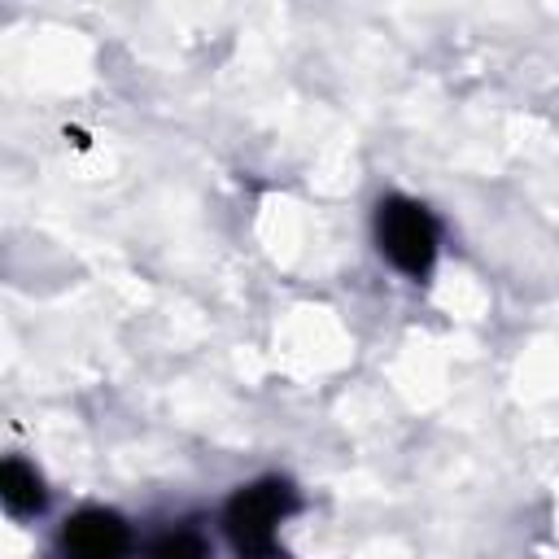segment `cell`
<instances>
[{"instance_id": "obj_1", "label": "cell", "mask_w": 559, "mask_h": 559, "mask_svg": "<svg viewBox=\"0 0 559 559\" xmlns=\"http://www.w3.org/2000/svg\"><path fill=\"white\" fill-rule=\"evenodd\" d=\"M301 511V489L280 476H253L223 502L218 528L236 559H284V524Z\"/></svg>"}, {"instance_id": "obj_2", "label": "cell", "mask_w": 559, "mask_h": 559, "mask_svg": "<svg viewBox=\"0 0 559 559\" xmlns=\"http://www.w3.org/2000/svg\"><path fill=\"white\" fill-rule=\"evenodd\" d=\"M371 240L376 253L411 284L432 280L437 258H441V218L406 192H389L371 210Z\"/></svg>"}, {"instance_id": "obj_3", "label": "cell", "mask_w": 559, "mask_h": 559, "mask_svg": "<svg viewBox=\"0 0 559 559\" xmlns=\"http://www.w3.org/2000/svg\"><path fill=\"white\" fill-rule=\"evenodd\" d=\"M135 550H140V542H135L131 520L100 502L70 511L52 533L57 559H135Z\"/></svg>"}, {"instance_id": "obj_4", "label": "cell", "mask_w": 559, "mask_h": 559, "mask_svg": "<svg viewBox=\"0 0 559 559\" xmlns=\"http://www.w3.org/2000/svg\"><path fill=\"white\" fill-rule=\"evenodd\" d=\"M48 498H52L48 493V480H44V472L31 459L9 454L0 463V507L9 511V520H17V524L39 520L48 511Z\"/></svg>"}, {"instance_id": "obj_5", "label": "cell", "mask_w": 559, "mask_h": 559, "mask_svg": "<svg viewBox=\"0 0 559 559\" xmlns=\"http://www.w3.org/2000/svg\"><path fill=\"white\" fill-rule=\"evenodd\" d=\"M140 559H214V542L197 520H170L140 546Z\"/></svg>"}]
</instances>
